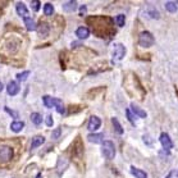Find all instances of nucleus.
Instances as JSON below:
<instances>
[{"label": "nucleus", "mask_w": 178, "mask_h": 178, "mask_svg": "<svg viewBox=\"0 0 178 178\" xmlns=\"http://www.w3.org/2000/svg\"><path fill=\"white\" fill-rule=\"evenodd\" d=\"M101 153L104 155V158L112 160L113 158L116 156V146H114V142L113 141H103V145H101Z\"/></svg>", "instance_id": "nucleus-1"}, {"label": "nucleus", "mask_w": 178, "mask_h": 178, "mask_svg": "<svg viewBox=\"0 0 178 178\" xmlns=\"http://www.w3.org/2000/svg\"><path fill=\"white\" fill-rule=\"evenodd\" d=\"M138 42H140V45H141L142 47H150V46L154 45L155 39H154V36H153V33H150L149 31H144V32L140 33Z\"/></svg>", "instance_id": "nucleus-2"}, {"label": "nucleus", "mask_w": 178, "mask_h": 178, "mask_svg": "<svg viewBox=\"0 0 178 178\" xmlns=\"http://www.w3.org/2000/svg\"><path fill=\"white\" fill-rule=\"evenodd\" d=\"M13 149L8 145H0V161L2 163H8L13 158Z\"/></svg>", "instance_id": "nucleus-3"}, {"label": "nucleus", "mask_w": 178, "mask_h": 178, "mask_svg": "<svg viewBox=\"0 0 178 178\" xmlns=\"http://www.w3.org/2000/svg\"><path fill=\"white\" fill-rule=\"evenodd\" d=\"M126 55V47L123 44H116L114 50H113V58L114 60H122Z\"/></svg>", "instance_id": "nucleus-4"}, {"label": "nucleus", "mask_w": 178, "mask_h": 178, "mask_svg": "<svg viewBox=\"0 0 178 178\" xmlns=\"http://www.w3.org/2000/svg\"><path fill=\"white\" fill-rule=\"evenodd\" d=\"M100 126H101V120H100V118L96 117V116H92V117H90L89 124H87L89 131H91V132H95L96 130H99V128H100Z\"/></svg>", "instance_id": "nucleus-5"}, {"label": "nucleus", "mask_w": 178, "mask_h": 178, "mask_svg": "<svg viewBox=\"0 0 178 178\" xmlns=\"http://www.w3.org/2000/svg\"><path fill=\"white\" fill-rule=\"evenodd\" d=\"M159 141H160L161 146L164 147L165 150H170V149L173 147V142H172V140H170V137L168 136V133H164V132H163V133L160 134V137H159Z\"/></svg>", "instance_id": "nucleus-6"}, {"label": "nucleus", "mask_w": 178, "mask_h": 178, "mask_svg": "<svg viewBox=\"0 0 178 178\" xmlns=\"http://www.w3.org/2000/svg\"><path fill=\"white\" fill-rule=\"evenodd\" d=\"M6 91H8V94L10 96H14V95H17L18 92H19V86H18V83L16 81H10L8 83V86H6Z\"/></svg>", "instance_id": "nucleus-7"}, {"label": "nucleus", "mask_w": 178, "mask_h": 178, "mask_svg": "<svg viewBox=\"0 0 178 178\" xmlns=\"http://www.w3.org/2000/svg\"><path fill=\"white\" fill-rule=\"evenodd\" d=\"M76 35H77V37L78 39H81V40H85V39H87L90 36V30L87 27H78L77 30H76Z\"/></svg>", "instance_id": "nucleus-8"}, {"label": "nucleus", "mask_w": 178, "mask_h": 178, "mask_svg": "<svg viewBox=\"0 0 178 178\" xmlns=\"http://www.w3.org/2000/svg\"><path fill=\"white\" fill-rule=\"evenodd\" d=\"M130 172H131V174L134 178H147V173L145 172V170H141V169H138L136 167H131Z\"/></svg>", "instance_id": "nucleus-9"}, {"label": "nucleus", "mask_w": 178, "mask_h": 178, "mask_svg": "<svg viewBox=\"0 0 178 178\" xmlns=\"http://www.w3.org/2000/svg\"><path fill=\"white\" fill-rule=\"evenodd\" d=\"M103 138H104L103 133H90L87 136V140L92 144H100V142H103Z\"/></svg>", "instance_id": "nucleus-10"}, {"label": "nucleus", "mask_w": 178, "mask_h": 178, "mask_svg": "<svg viewBox=\"0 0 178 178\" xmlns=\"http://www.w3.org/2000/svg\"><path fill=\"white\" fill-rule=\"evenodd\" d=\"M36 30H37V32H39V35L41 37H45V36L49 35V25L45 23V22H41Z\"/></svg>", "instance_id": "nucleus-11"}, {"label": "nucleus", "mask_w": 178, "mask_h": 178, "mask_svg": "<svg viewBox=\"0 0 178 178\" xmlns=\"http://www.w3.org/2000/svg\"><path fill=\"white\" fill-rule=\"evenodd\" d=\"M16 10H17V14H18V16L23 17V18H26V17H27V14H28L27 6H26L25 4H22V3H18V4H17Z\"/></svg>", "instance_id": "nucleus-12"}, {"label": "nucleus", "mask_w": 178, "mask_h": 178, "mask_svg": "<svg viewBox=\"0 0 178 178\" xmlns=\"http://www.w3.org/2000/svg\"><path fill=\"white\" fill-rule=\"evenodd\" d=\"M131 110H132L137 117H140V118H146V117H147L146 112H145V110H142V109H140L138 106H137V105H134V104H131Z\"/></svg>", "instance_id": "nucleus-13"}, {"label": "nucleus", "mask_w": 178, "mask_h": 178, "mask_svg": "<svg viewBox=\"0 0 178 178\" xmlns=\"http://www.w3.org/2000/svg\"><path fill=\"white\" fill-rule=\"evenodd\" d=\"M23 127H25V123H23V122L16 120V122H12V124H10V130H12L13 132L18 133V132H21V131L23 130Z\"/></svg>", "instance_id": "nucleus-14"}, {"label": "nucleus", "mask_w": 178, "mask_h": 178, "mask_svg": "<svg viewBox=\"0 0 178 178\" xmlns=\"http://www.w3.org/2000/svg\"><path fill=\"white\" fill-rule=\"evenodd\" d=\"M25 25H26V28H27L28 31H35L37 28L36 23H35V21L32 18H30V17H26L25 18Z\"/></svg>", "instance_id": "nucleus-15"}, {"label": "nucleus", "mask_w": 178, "mask_h": 178, "mask_svg": "<svg viewBox=\"0 0 178 178\" xmlns=\"http://www.w3.org/2000/svg\"><path fill=\"white\" fill-rule=\"evenodd\" d=\"M77 8V2L72 0V2H67L63 4V9L64 12H74V9Z\"/></svg>", "instance_id": "nucleus-16"}, {"label": "nucleus", "mask_w": 178, "mask_h": 178, "mask_svg": "<svg viewBox=\"0 0 178 178\" xmlns=\"http://www.w3.org/2000/svg\"><path fill=\"white\" fill-rule=\"evenodd\" d=\"M45 142V137H42V136H35L32 142H31V146L35 149V147H39L40 145H42Z\"/></svg>", "instance_id": "nucleus-17"}, {"label": "nucleus", "mask_w": 178, "mask_h": 178, "mask_svg": "<svg viewBox=\"0 0 178 178\" xmlns=\"http://www.w3.org/2000/svg\"><path fill=\"white\" fill-rule=\"evenodd\" d=\"M54 106L60 114H64V113H66V108H64V105H63V101L59 100V99H54Z\"/></svg>", "instance_id": "nucleus-18"}, {"label": "nucleus", "mask_w": 178, "mask_h": 178, "mask_svg": "<svg viewBox=\"0 0 178 178\" xmlns=\"http://www.w3.org/2000/svg\"><path fill=\"white\" fill-rule=\"evenodd\" d=\"M42 101H44V105L46 108H54V99L49 95L42 96Z\"/></svg>", "instance_id": "nucleus-19"}, {"label": "nucleus", "mask_w": 178, "mask_h": 178, "mask_svg": "<svg viewBox=\"0 0 178 178\" xmlns=\"http://www.w3.org/2000/svg\"><path fill=\"white\" fill-rule=\"evenodd\" d=\"M112 123H113V126H114V130L118 134H123L124 131H123V128H122V126H120V123L118 122L117 118H112Z\"/></svg>", "instance_id": "nucleus-20"}, {"label": "nucleus", "mask_w": 178, "mask_h": 178, "mask_svg": "<svg viewBox=\"0 0 178 178\" xmlns=\"http://www.w3.org/2000/svg\"><path fill=\"white\" fill-rule=\"evenodd\" d=\"M31 120H32L33 124L40 126L42 123V117L39 114V113H32V114H31Z\"/></svg>", "instance_id": "nucleus-21"}, {"label": "nucleus", "mask_w": 178, "mask_h": 178, "mask_svg": "<svg viewBox=\"0 0 178 178\" xmlns=\"http://www.w3.org/2000/svg\"><path fill=\"white\" fill-rule=\"evenodd\" d=\"M165 9L169 12V13H176L177 12V3L174 2H167L165 3Z\"/></svg>", "instance_id": "nucleus-22"}, {"label": "nucleus", "mask_w": 178, "mask_h": 178, "mask_svg": "<svg viewBox=\"0 0 178 178\" xmlns=\"http://www.w3.org/2000/svg\"><path fill=\"white\" fill-rule=\"evenodd\" d=\"M44 13L46 14V16H51V14H54V6L50 3H46L44 5Z\"/></svg>", "instance_id": "nucleus-23"}, {"label": "nucleus", "mask_w": 178, "mask_h": 178, "mask_svg": "<svg viewBox=\"0 0 178 178\" xmlns=\"http://www.w3.org/2000/svg\"><path fill=\"white\" fill-rule=\"evenodd\" d=\"M116 22L119 27H123L124 23H126V17H124V14H119V16L116 17Z\"/></svg>", "instance_id": "nucleus-24"}, {"label": "nucleus", "mask_w": 178, "mask_h": 178, "mask_svg": "<svg viewBox=\"0 0 178 178\" xmlns=\"http://www.w3.org/2000/svg\"><path fill=\"white\" fill-rule=\"evenodd\" d=\"M28 76H30V70H25V72L17 74V78H18L19 81H26Z\"/></svg>", "instance_id": "nucleus-25"}, {"label": "nucleus", "mask_w": 178, "mask_h": 178, "mask_svg": "<svg viewBox=\"0 0 178 178\" xmlns=\"http://www.w3.org/2000/svg\"><path fill=\"white\" fill-rule=\"evenodd\" d=\"M60 134H62V128L58 127V128H55V130L53 131L51 133V136H53V140H58L60 137Z\"/></svg>", "instance_id": "nucleus-26"}, {"label": "nucleus", "mask_w": 178, "mask_h": 178, "mask_svg": "<svg viewBox=\"0 0 178 178\" xmlns=\"http://www.w3.org/2000/svg\"><path fill=\"white\" fill-rule=\"evenodd\" d=\"M40 2H39V0H33V2L31 3V8H32V10L33 12H37L39 9H40Z\"/></svg>", "instance_id": "nucleus-27"}, {"label": "nucleus", "mask_w": 178, "mask_h": 178, "mask_svg": "<svg viewBox=\"0 0 178 178\" xmlns=\"http://www.w3.org/2000/svg\"><path fill=\"white\" fill-rule=\"evenodd\" d=\"M126 114H127V118H128V120H130V122L133 124V126H136V123H134V117H133V114L131 113V110L128 109L127 112H126Z\"/></svg>", "instance_id": "nucleus-28"}, {"label": "nucleus", "mask_w": 178, "mask_h": 178, "mask_svg": "<svg viewBox=\"0 0 178 178\" xmlns=\"http://www.w3.org/2000/svg\"><path fill=\"white\" fill-rule=\"evenodd\" d=\"M46 124H47V127H51L53 126V117L50 114L46 117Z\"/></svg>", "instance_id": "nucleus-29"}, {"label": "nucleus", "mask_w": 178, "mask_h": 178, "mask_svg": "<svg viewBox=\"0 0 178 178\" xmlns=\"http://www.w3.org/2000/svg\"><path fill=\"white\" fill-rule=\"evenodd\" d=\"M85 13H86V6L82 5L81 9H80V16H85Z\"/></svg>", "instance_id": "nucleus-30"}, {"label": "nucleus", "mask_w": 178, "mask_h": 178, "mask_svg": "<svg viewBox=\"0 0 178 178\" xmlns=\"http://www.w3.org/2000/svg\"><path fill=\"white\" fill-rule=\"evenodd\" d=\"M5 110H6V112H9V113H10V114H12V116H14V117H17V113H16V112H12V110H10V109H8V108H6Z\"/></svg>", "instance_id": "nucleus-31"}, {"label": "nucleus", "mask_w": 178, "mask_h": 178, "mask_svg": "<svg viewBox=\"0 0 178 178\" xmlns=\"http://www.w3.org/2000/svg\"><path fill=\"white\" fill-rule=\"evenodd\" d=\"M165 178H173V172H169V173H168V176H167Z\"/></svg>", "instance_id": "nucleus-32"}, {"label": "nucleus", "mask_w": 178, "mask_h": 178, "mask_svg": "<svg viewBox=\"0 0 178 178\" xmlns=\"http://www.w3.org/2000/svg\"><path fill=\"white\" fill-rule=\"evenodd\" d=\"M2 91H3V83L0 82V92H2Z\"/></svg>", "instance_id": "nucleus-33"}]
</instances>
